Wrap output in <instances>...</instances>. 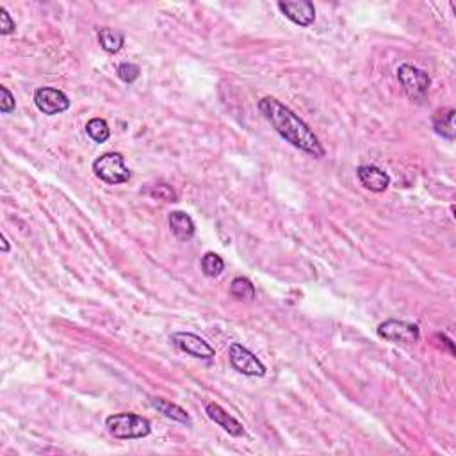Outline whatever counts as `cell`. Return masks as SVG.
Instances as JSON below:
<instances>
[{
	"mask_svg": "<svg viewBox=\"0 0 456 456\" xmlns=\"http://www.w3.org/2000/svg\"><path fill=\"white\" fill-rule=\"evenodd\" d=\"M258 111L271 123V127L292 146L300 148L301 152L309 153L316 159L325 157V148L312 129L298 114L283 106L282 102L273 97H264L258 102Z\"/></svg>",
	"mask_w": 456,
	"mask_h": 456,
	"instance_id": "1",
	"label": "cell"
},
{
	"mask_svg": "<svg viewBox=\"0 0 456 456\" xmlns=\"http://www.w3.org/2000/svg\"><path fill=\"white\" fill-rule=\"evenodd\" d=\"M106 428L114 439L132 440L143 439L150 435L152 424L150 421L135 414H114L106 419Z\"/></svg>",
	"mask_w": 456,
	"mask_h": 456,
	"instance_id": "2",
	"label": "cell"
},
{
	"mask_svg": "<svg viewBox=\"0 0 456 456\" xmlns=\"http://www.w3.org/2000/svg\"><path fill=\"white\" fill-rule=\"evenodd\" d=\"M93 171L102 182H106L109 186H118L131 180V169L125 166L122 153H104L93 162Z\"/></svg>",
	"mask_w": 456,
	"mask_h": 456,
	"instance_id": "3",
	"label": "cell"
},
{
	"mask_svg": "<svg viewBox=\"0 0 456 456\" xmlns=\"http://www.w3.org/2000/svg\"><path fill=\"white\" fill-rule=\"evenodd\" d=\"M397 81L401 84L403 91L415 102H423L431 86L430 75L424 70L406 63L397 68Z\"/></svg>",
	"mask_w": 456,
	"mask_h": 456,
	"instance_id": "4",
	"label": "cell"
},
{
	"mask_svg": "<svg viewBox=\"0 0 456 456\" xmlns=\"http://www.w3.org/2000/svg\"><path fill=\"white\" fill-rule=\"evenodd\" d=\"M228 359H230L232 368L241 374L254 376V378H262L266 374V365L243 344L234 342L232 346L228 348Z\"/></svg>",
	"mask_w": 456,
	"mask_h": 456,
	"instance_id": "5",
	"label": "cell"
},
{
	"mask_svg": "<svg viewBox=\"0 0 456 456\" xmlns=\"http://www.w3.org/2000/svg\"><path fill=\"white\" fill-rule=\"evenodd\" d=\"M378 335L385 341L390 342H401V344H415L421 339V332H419L417 325L406 321H397V319H389L383 321L378 326Z\"/></svg>",
	"mask_w": 456,
	"mask_h": 456,
	"instance_id": "6",
	"label": "cell"
},
{
	"mask_svg": "<svg viewBox=\"0 0 456 456\" xmlns=\"http://www.w3.org/2000/svg\"><path fill=\"white\" fill-rule=\"evenodd\" d=\"M34 104L47 116H55L70 109V98L61 89L38 88L34 91Z\"/></svg>",
	"mask_w": 456,
	"mask_h": 456,
	"instance_id": "7",
	"label": "cell"
},
{
	"mask_svg": "<svg viewBox=\"0 0 456 456\" xmlns=\"http://www.w3.org/2000/svg\"><path fill=\"white\" fill-rule=\"evenodd\" d=\"M171 341L175 342V346L178 350H182L187 355L195 357V359L211 360L216 355L214 348L207 341H203L202 337L191 334V332H177V334L171 335Z\"/></svg>",
	"mask_w": 456,
	"mask_h": 456,
	"instance_id": "8",
	"label": "cell"
},
{
	"mask_svg": "<svg viewBox=\"0 0 456 456\" xmlns=\"http://www.w3.org/2000/svg\"><path fill=\"white\" fill-rule=\"evenodd\" d=\"M278 9L285 18L300 27L312 26L316 20V8L309 0H296V2H278Z\"/></svg>",
	"mask_w": 456,
	"mask_h": 456,
	"instance_id": "9",
	"label": "cell"
},
{
	"mask_svg": "<svg viewBox=\"0 0 456 456\" xmlns=\"http://www.w3.org/2000/svg\"><path fill=\"white\" fill-rule=\"evenodd\" d=\"M357 177H359L360 184L365 189L372 191V193H383L387 187L390 186V177L385 173L383 169L376 168V166L363 164L357 169Z\"/></svg>",
	"mask_w": 456,
	"mask_h": 456,
	"instance_id": "10",
	"label": "cell"
},
{
	"mask_svg": "<svg viewBox=\"0 0 456 456\" xmlns=\"http://www.w3.org/2000/svg\"><path fill=\"white\" fill-rule=\"evenodd\" d=\"M205 412H207L211 421H214L218 426L223 428V430L227 431V433H230L232 437L245 435V426H243L236 417H232V415L228 414L227 410L221 408L218 403H207V405H205Z\"/></svg>",
	"mask_w": 456,
	"mask_h": 456,
	"instance_id": "11",
	"label": "cell"
},
{
	"mask_svg": "<svg viewBox=\"0 0 456 456\" xmlns=\"http://www.w3.org/2000/svg\"><path fill=\"white\" fill-rule=\"evenodd\" d=\"M169 228H171V232H173L178 239H182V241L193 239V236H195L196 232L193 218L182 211H175L169 214Z\"/></svg>",
	"mask_w": 456,
	"mask_h": 456,
	"instance_id": "12",
	"label": "cell"
},
{
	"mask_svg": "<svg viewBox=\"0 0 456 456\" xmlns=\"http://www.w3.org/2000/svg\"><path fill=\"white\" fill-rule=\"evenodd\" d=\"M150 403H152L153 408L159 410V412H161L162 415H166L168 419H173V421L186 424V426H191V424H193V421H191L189 414H187L186 410L180 408L178 405H175V403L166 401L162 397H152V401Z\"/></svg>",
	"mask_w": 456,
	"mask_h": 456,
	"instance_id": "13",
	"label": "cell"
},
{
	"mask_svg": "<svg viewBox=\"0 0 456 456\" xmlns=\"http://www.w3.org/2000/svg\"><path fill=\"white\" fill-rule=\"evenodd\" d=\"M455 109H448L444 113H437L433 116V129L439 135L446 137V140H455L456 129H455Z\"/></svg>",
	"mask_w": 456,
	"mask_h": 456,
	"instance_id": "14",
	"label": "cell"
},
{
	"mask_svg": "<svg viewBox=\"0 0 456 456\" xmlns=\"http://www.w3.org/2000/svg\"><path fill=\"white\" fill-rule=\"evenodd\" d=\"M98 41H100V47L104 48L109 54H116L123 48V43H125V36L123 32L116 29H111V27H104V29L98 30Z\"/></svg>",
	"mask_w": 456,
	"mask_h": 456,
	"instance_id": "15",
	"label": "cell"
},
{
	"mask_svg": "<svg viewBox=\"0 0 456 456\" xmlns=\"http://www.w3.org/2000/svg\"><path fill=\"white\" fill-rule=\"evenodd\" d=\"M230 294L234 296V298H237V300H243V301H251L255 300V285L251 282H249L248 278H243V276H237V278L232 280V283H230Z\"/></svg>",
	"mask_w": 456,
	"mask_h": 456,
	"instance_id": "16",
	"label": "cell"
},
{
	"mask_svg": "<svg viewBox=\"0 0 456 456\" xmlns=\"http://www.w3.org/2000/svg\"><path fill=\"white\" fill-rule=\"evenodd\" d=\"M86 132H88V135L95 143H106L111 137L109 125H107L106 120L102 118L89 120V122L86 123Z\"/></svg>",
	"mask_w": 456,
	"mask_h": 456,
	"instance_id": "17",
	"label": "cell"
},
{
	"mask_svg": "<svg viewBox=\"0 0 456 456\" xmlns=\"http://www.w3.org/2000/svg\"><path fill=\"white\" fill-rule=\"evenodd\" d=\"M223 269H225L223 258H221L218 254H214V251H209V254H205L202 257V271L205 276H211V278L220 276L221 273H223Z\"/></svg>",
	"mask_w": 456,
	"mask_h": 456,
	"instance_id": "18",
	"label": "cell"
},
{
	"mask_svg": "<svg viewBox=\"0 0 456 456\" xmlns=\"http://www.w3.org/2000/svg\"><path fill=\"white\" fill-rule=\"evenodd\" d=\"M118 77L122 79L123 82H127V84H132L140 79L141 68L134 63H122L118 66Z\"/></svg>",
	"mask_w": 456,
	"mask_h": 456,
	"instance_id": "19",
	"label": "cell"
},
{
	"mask_svg": "<svg viewBox=\"0 0 456 456\" xmlns=\"http://www.w3.org/2000/svg\"><path fill=\"white\" fill-rule=\"evenodd\" d=\"M148 193H150V195L157 200H164V202H177V193H175L173 187L168 186V184H157V186H153L152 189L148 191Z\"/></svg>",
	"mask_w": 456,
	"mask_h": 456,
	"instance_id": "20",
	"label": "cell"
},
{
	"mask_svg": "<svg viewBox=\"0 0 456 456\" xmlns=\"http://www.w3.org/2000/svg\"><path fill=\"white\" fill-rule=\"evenodd\" d=\"M15 107H17V104H15L13 93L6 86H0V111L4 114H9L13 113Z\"/></svg>",
	"mask_w": 456,
	"mask_h": 456,
	"instance_id": "21",
	"label": "cell"
},
{
	"mask_svg": "<svg viewBox=\"0 0 456 456\" xmlns=\"http://www.w3.org/2000/svg\"><path fill=\"white\" fill-rule=\"evenodd\" d=\"M17 30V23L11 18V15L8 13V9L0 8V34L2 36H9Z\"/></svg>",
	"mask_w": 456,
	"mask_h": 456,
	"instance_id": "22",
	"label": "cell"
},
{
	"mask_svg": "<svg viewBox=\"0 0 456 456\" xmlns=\"http://www.w3.org/2000/svg\"><path fill=\"white\" fill-rule=\"evenodd\" d=\"M2 251H4V254H8L9 251V243L8 239H6V236H2Z\"/></svg>",
	"mask_w": 456,
	"mask_h": 456,
	"instance_id": "23",
	"label": "cell"
}]
</instances>
